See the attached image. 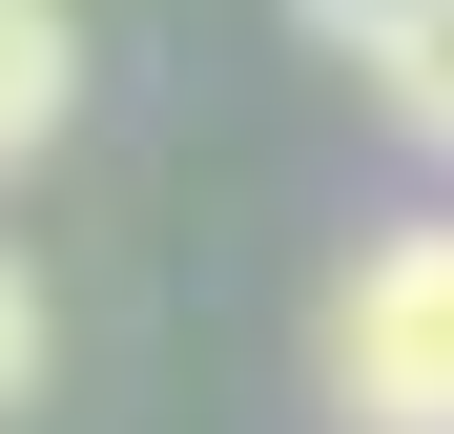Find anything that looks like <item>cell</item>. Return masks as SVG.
<instances>
[{
  "label": "cell",
  "mask_w": 454,
  "mask_h": 434,
  "mask_svg": "<svg viewBox=\"0 0 454 434\" xmlns=\"http://www.w3.org/2000/svg\"><path fill=\"white\" fill-rule=\"evenodd\" d=\"M310 373H331L351 434H454V207H413V228H372V249L331 269Z\"/></svg>",
  "instance_id": "cell-1"
},
{
  "label": "cell",
  "mask_w": 454,
  "mask_h": 434,
  "mask_svg": "<svg viewBox=\"0 0 454 434\" xmlns=\"http://www.w3.org/2000/svg\"><path fill=\"white\" fill-rule=\"evenodd\" d=\"M62 124H83V21L62 0H0V166H42Z\"/></svg>",
  "instance_id": "cell-2"
},
{
  "label": "cell",
  "mask_w": 454,
  "mask_h": 434,
  "mask_svg": "<svg viewBox=\"0 0 454 434\" xmlns=\"http://www.w3.org/2000/svg\"><path fill=\"white\" fill-rule=\"evenodd\" d=\"M372 104H393V124L434 145V166H454V0H434L413 42H372Z\"/></svg>",
  "instance_id": "cell-3"
},
{
  "label": "cell",
  "mask_w": 454,
  "mask_h": 434,
  "mask_svg": "<svg viewBox=\"0 0 454 434\" xmlns=\"http://www.w3.org/2000/svg\"><path fill=\"white\" fill-rule=\"evenodd\" d=\"M21 393H42V269L0 249V414H21Z\"/></svg>",
  "instance_id": "cell-4"
},
{
  "label": "cell",
  "mask_w": 454,
  "mask_h": 434,
  "mask_svg": "<svg viewBox=\"0 0 454 434\" xmlns=\"http://www.w3.org/2000/svg\"><path fill=\"white\" fill-rule=\"evenodd\" d=\"M289 21H310V42H351V62H372V42H413V21H434V0H289Z\"/></svg>",
  "instance_id": "cell-5"
}]
</instances>
